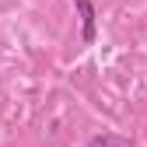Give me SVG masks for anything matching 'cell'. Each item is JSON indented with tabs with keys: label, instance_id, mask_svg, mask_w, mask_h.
<instances>
[{
	"label": "cell",
	"instance_id": "1",
	"mask_svg": "<svg viewBox=\"0 0 147 147\" xmlns=\"http://www.w3.org/2000/svg\"><path fill=\"white\" fill-rule=\"evenodd\" d=\"M77 11H81V25H84L81 39L95 42V7H91V0H77Z\"/></svg>",
	"mask_w": 147,
	"mask_h": 147
}]
</instances>
